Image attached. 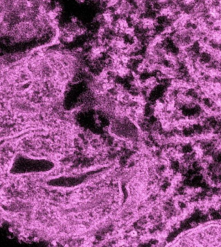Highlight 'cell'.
I'll return each mask as SVG.
<instances>
[{
    "label": "cell",
    "instance_id": "6da1fadb",
    "mask_svg": "<svg viewBox=\"0 0 221 247\" xmlns=\"http://www.w3.org/2000/svg\"><path fill=\"white\" fill-rule=\"evenodd\" d=\"M40 34L33 21H20L11 25L8 36L12 44H24L40 38Z\"/></svg>",
    "mask_w": 221,
    "mask_h": 247
},
{
    "label": "cell",
    "instance_id": "7a4b0ae2",
    "mask_svg": "<svg viewBox=\"0 0 221 247\" xmlns=\"http://www.w3.org/2000/svg\"><path fill=\"white\" fill-rule=\"evenodd\" d=\"M76 1L79 3H83L85 2V0H76Z\"/></svg>",
    "mask_w": 221,
    "mask_h": 247
}]
</instances>
